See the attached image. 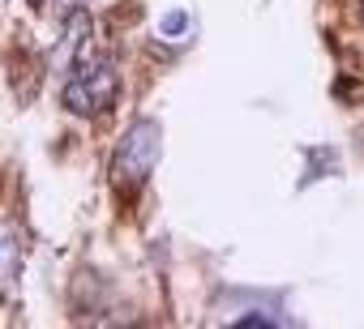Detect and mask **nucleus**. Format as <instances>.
Listing matches in <instances>:
<instances>
[{
    "instance_id": "nucleus-1",
    "label": "nucleus",
    "mask_w": 364,
    "mask_h": 329,
    "mask_svg": "<svg viewBox=\"0 0 364 329\" xmlns=\"http://www.w3.org/2000/svg\"><path fill=\"white\" fill-rule=\"evenodd\" d=\"M163 150V133L155 120H137L133 129L120 137L116 154H112V188L116 193H137L146 184V175L155 171Z\"/></svg>"
},
{
    "instance_id": "nucleus-2",
    "label": "nucleus",
    "mask_w": 364,
    "mask_h": 329,
    "mask_svg": "<svg viewBox=\"0 0 364 329\" xmlns=\"http://www.w3.org/2000/svg\"><path fill=\"white\" fill-rule=\"evenodd\" d=\"M116 90H120V82H116L112 64L78 56V64H73L69 82H64V107L78 116H99L116 103Z\"/></svg>"
},
{
    "instance_id": "nucleus-3",
    "label": "nucleus",
    "mask_w": 364,
    "mask_h": 329,
    "mask_svg": "<svg viewBox=\"0 0 364 329\" xmlns=\"http://www.w3.org/2000/svg\"><path fill=\"white\" fill-rule=\"evenodd\" d=\"M17 269H21V248H17V235L5 231L0 235V278H5V295L9 299L17 291Z\"/></svg>"
},
{
    "instance_id": "nucleus-4",
    "label": "nucleus",
    "mask_w": 364,
    "mask_h": 329,
    "mask_svg": "<svg viewBox=\"0 0 364 329\" xmlns=\"http://www.w3.org/2000/svg\"><path fill=\"white\" fill-rule=\"evenodd\" d=\"M159 35H163V39H180V35H189V13H184V9L163 13V17H159Z\"/></svg>"
},
{
    "instance_id": "nucleus-5",
    "label": "nucleus",
    "mask_w": 364,
    "mask_h": 329,
    "mask_svg": "<svg viewBox=\"0 0 364 329\" xmlns=\"http://www.w3.org/2000/svg\"><path fill=\"white\" fill-rule=\"evenodd\" d=\"M309 159H313V171H309V175H300V188H304V184H313V180H318V175L330 167V163H326V159H330V150H326V145H318V150H309Z\"/></svg>"
},
{
    "instance_id": "nucleus-6",
    "label": "nucleus",
    "mask_w": 364,
    "mask_h": 329,
    "mask_svg": "<svg viewBox=\"0 0 364 329\" xmlns=\"http://www.w3.org/2000/svg\"><path fill=\"white\" fill-rule=\"evenodd\" d=\"M360 26H364V5H360Z\"/></svg>"
}]
</instances>
